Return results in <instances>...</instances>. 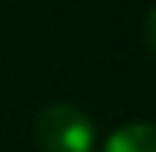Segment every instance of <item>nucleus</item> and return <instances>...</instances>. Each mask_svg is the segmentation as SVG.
<instances>
[{
	"label": "nucleus",
	"instance_id": "f257e3e1",
	"mask_svg": "<svg viewBox=\"0 0 156 152\" xmlns=\"http://www.w3.org/2000/svg\"><path fill=\"white\" fill-rule=\"evenodd\" d=\"M35 143L41 152H93L96 127L86 111L70 101L48 105L35 121Z\"/></svg>",
	"mask_w": 156,
	"mask_h": 152
},
{
	"label": "nucleus",
	"instance_id": "f03ea898",
	"mask_svg": "<svg viewBox=\"0 0 156 152\" xmlns=\"http://www.w3.org/2000/svg\"><path fill=\"white\" fill-rule=\"evenodd\" d=\"M102 152H156V124L134 121V124L118 127L105 140Z\"/></svg>",
	"mask_w": 156,
	"mask_h": 152
},
{
	"label": "nucleus",
	"instance_id": "7ed1b4c3",
	"mask_svg": "<svg viewBox=\"0 0 156 152\" xmlns=\"http://www.w3.org/2000/svg\"><path fill=\"white\" fill-rule=\"evenodd\" d=\"M144 41H147V51L156 60V6L147 13V22H144Z\"/></svg>",
	"mask_w": 156,
	"mask_h": 152
}]
</instances>
